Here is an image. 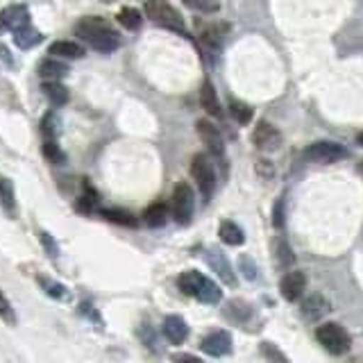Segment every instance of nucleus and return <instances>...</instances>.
I'll list each match as a JSON object with an SVG mask.
<instances>
[{
    "label": "nucleus",
    "instance_id": "18",
    "mask_svg": "<svg viewBox=\"0 0 363 363\" xmlns=\"http://www.w3.org/2000/svg\"><path fill=\"white\" fill-rule=\"evenodd\" d=\"M68 73V66L55 57H45L39 64V75L43 77V82H60V79Z\"/></svg>",
    "mask_w": 363,
    "mask_h": 363
},
{
    "label": "nucleus",
    "instance_id": "13",
    "mask_svg": "<svg viewBox=\"0 0 363 363\" xmlns=\"http://www.w3.org/2000/svg\"><path fill=\"white\" fill-rule=\"evenodd\" d=\"M329 311H332V302H329L323 293H311L302 300V313L304 318H309V320H318V318L327 315Z\"/></svg>",
    "mask_w": 363,
    "mask_h": 363
},
{
    "label": "nucleus",
    "instance_id": "38",
    "mask_svg": "<svg viewBox=\"0 0 363 363\" xmlns=\"http://www.w3.org/2000/svg\"><path fill=\"white\" fill-rule=\"evenodd\" d=\"M170 361H173V363H204L202 359L193 357V354H186V352H175V354L170 357Z\"/></svg>",
    "mask_w": 363,
    "mask_h": 363
},
{
    "label": "nucleus",
    "instance_id": "1",
    "mask_svg": "<svg viewBox=\"0 0 363 363\" xmlns=\"http://www.w3.org/2000/svg\"><path fill=\"white\" fill-rule=\"evenodd\" d=\"M75 34L89 48H94L102 55H109L121 48V34L102 16H84L75 26Z\"/></svg>",
    "mask_w": 363,
    "mask_h": 363
},
{
    "label": "nucleus",
    "instance_id": "42",
    "mask_svg": "<svg viewBox=\"0 0 363 363\" xmlns=\"http://www.w3.org/2000/svg\"><path fill=\"white\" fill-rule=\"evenodd\" d=\"M0 30H3V21H0Z\"/></svg>",
    "mask_w": 363,
    "mask_h": 363
},
{
    "label": "nucleus",
    "instance_id": "32",
    "mask_svg": "<svg viewBox=\"0 0 363 363\" xmlns=\"http://www.w3.org/2000/svg\"><path fill=\"white\" fill-rule=\"evenodd\" d=\"M261 354L268 363H289V359L281 354V350L272 343H261Z\"/></svg>",
    "mask_w": 363,
    "mask_h": 363
},
{
    "label": "nucleus",
    "instance_id": "36",
    "mask_svg": "<svg viewBox=\"0 0 363 363\" xmlns=\"http://www.w3.org/2000/svg\"><path fill=\"white\" fill-rule=\"evenodd\" d=\"M257 173L264 179H270V177H275V166H272L270 162H266V159H259V162H257Z\"/></svg>",
    "mask_w": 363,
    "mask_h": 363
},
{
    "label": "nucleus",
    "instance_id": "17",
    "mask_svg": "<svg viewBox=\"0 0 363 363\" xmlns=\"http://www.w3.org/2000/svg\"><path fill=\"white\" fill-rule=\"evenodd\" d=\"M200 102H202V109L207 111L209 116H213V118H220L223 116V107H220L218 94H216V89H213V84L209 82V79L200 89Z\"/></svg>",
    "mask_w": 363,
    "mask_h": 363
},
{
    "label": "nucleus",
    "instance_id": "3",
    "mask_svg": "<svg viewBox=\"0 0 363 363\" xmlns=\"http://www.w3.org/2000/svg\"><path fill=\"white\" fill-rule=\"evenodd\" d=\"M145 16L150 18L155 26H162L170 32H179V34H186V26H184V18L182 14L170 7L166 0H147L145 3Z\"/></svg>",
    "mask_w": 363,
    "mask_h": 363
},
{
    "label": "nucleus",
    "instance_id": "27",
    "mask_svg": "<svg viewBox=\"0 0 363 363\" xmlns=\"http://www.w3.org/2000/svg\"><path fill=\"white\" fill-rule=\"evenodd\" d=\"M39 279V286L50 295V298H55V300H66L68 298V291H66V286H62L60 281H55V279H50V277H45V275H39L37 277Z\"/></svg>",
    "mask_w": 363,
    "mask_h": 363
},
{
    "label": "nucleus",
    "instance_id": "28",
    "mask_svg": "<svg viewBox=\"0 0 363 363\" xmlns=\"http://www.w3.org/2000/svg\"><path fill=\"white\" fill-rule=\"evenodd\" d=\"M230 113H232V118L238 123V125H247L250 121H252V107L245 105V102L241 100H232L230 102Z\"/></svg>",
    "mask_w": 363,
    "mask_h": 363
},
{
    "label": "nucleus",
    "instance_id": "16",
    "mask_svg": "<svg viewBox=\"0 0 363 363\" xmlns=\"http://www.w3.org/2000/svg\"><path fill=\"white\" fill-rule=\"evenodd\" d=\"M48 57H55V60H82V57H84V48L77 41L62 39V41L50 43Z\"/></svg>",
    "mask_w": 363,
    "mask_h": 363
},
{
    "label": "nucleus",
    "instance_id": "11",
    "mask_svg": "<svg viewBox=\"0 0 363 363\" xmlns=\"http://www.w3.org/2000/svg\"><path fill=\"white\" fill-rule=\"evenodd\" d=\"M252 141L259 150H277L281 143V134L277 132L275 125H270L268 121H259L252 132Z\"/></svg>",
    "mask_w": 363,
    "mask_h": 363
},
{
    "label": "nucleus",
    "instance_id": "12",
    "mask_svg": "<svg viewBox=\"0 0 363 363\" xmlns=\"http://www.w3.org/2000/svg\"><path fill=\"white\" fill-rule=\"evenodd\" d=\"M162 334L166 336L168 343L182 345L189 338V325L182 315H166L162 325Z\"/></svg>",
    "mask_w": 363,
    "mask_h": 363
},
{
    "label": "nucleus",
    "instance_id": "7",
    "mask_svg": "<svg viewBox=\"0 0 363 363\" xmlns=\"http://www.w3.org/2000/svg\"><path fill=\"white\" fill-rule=\"evenodd\" d=\"M306 157H309L311 162L334 164V162H340V159H345L347 150L340 143H334V141H318V143L306 147Z\"/></svg>",
    "mask_w": 363,
    "mask_h": 363
},
{
    "label": "nucleus",
    "instance_id": "21",
    "mask_svg": "<svg viewBox=\"0 0 363 363\" xmlns=\"http://www.w3.org/2000/svg\"><path fill=\"white\" fill-rule=\"evenodd\" d=\"M0 204L9 216H16V193L11 179L7 177H0Z\"/></svg>",
    "mask_w": 363,
    "mask_h": 363
},
{
    "label": "nucleus",
    "instance_id": "26",
    "mask_svg": "<svg viewBox=\"0 0 363 363\" xmlns=\"http://www.w3.org/2000/svg\"><path fill=\"white\" fill-rule=\"evenodd\" d=\"M118 23L125 30H139L141 28V11L136 7H123L118 11Z\"/></svg>",
    "mask_w": 363,
    "mask_h": 363
},
{
    "label": "nucleus",
    "instance_id": "40",
    "mask_svg": "<svg viewBox=\"0 0 363 363\" xmlns=\"http://www.w3.org/2000/svg\"><path fill=\"white\" fill-rule=\"evenodd\" d=\"M272 225H277V227L284 225V200H279L275 204V211H272Z\"/></svg>",
    "mask_w": 363,
    "mask_h": 363
},
{
    "label": "nucleus",
    "instance_id": "29",
    "mask_svg": "<svg viewBox=\"0 0 363 363\" xmlns=\"http://www.w3.org/2000/svg\"><path fill=\"white\" fill-rule=\"evenodd\" d=\"M98 204V193L91 189V184H84L82 196L77 198V211L79 213H91Z\"/></svg>",
    "mask_w": 363,
    "mask_h": 363
},
{
    "label": "nucleus",
    "instance_id": "25",
    "mask_svg": "<svg viewBox=\"0 0 363 363\" xmlns=\"http://www.w3.org/2000/svg\"><path fill=\"white\" fill-rule=\"evenodd\" d=\"M100 216L107 223H113V225H123V227H134L136 225L134 216L130 211H123V209H102Z\"/></svg>",
    "mask_w": 363,
    "mask_h": 363
},
{
    "label": "nucleus",
    "instance_id": "31",
    "mask_svg": "<svg viewBox=\"0 0 363 363\" xmlns=\"http://www.w3.org/2000/svg\"><path fill=\"white\" fill-rule=\"evenodd\" d=\"M43 155L48 159L50 164H64L66 162V155L62 152V147L57 145V141H45L43 143Z\"/></svg>",
    "mask_w": 363,
    "mask_h": 363
},
{
    "label": "nucleus",
    "instance_id": "19",
    "mask_svg": "<svg viewBox=\"0 0 363 363\" xmlns=\"http://www.w3.org/2000/svg\"><path fill=\"white\" fill-rule=\"evenodd\" d=\"M218 236H220V241L227 243V245H243L245 243V234L243 230L238 227L236 223L232 220H223L220 227H218Z\"/></svg>",
    "mask_w": 363,
    "mask_h": 363
},
{
    "label": "nucleus",
    "instance_id": "10",
    "mask_svg": "<svg viewBox=\"0 0 363 363\" xmlns=\"http://www.w3.org/2000/svg\"><path fill=\"white\" fill-rule=\"evenodd\" d=\"M304 291H306V277H304V272H300V270L286 272V275H284L281 281H279V293H281V298L286 302L300 300L304 295Z\"/></svg>",
    "mask_w": 363,
    "mask_h": 363
},
{
    "label": "nucleus",
    "instance_id": "2",
    "mask_svg": "<svg viewBox=\"0 0 363 363\" xmlns=\"http://www.w3.org/2000/svg\"><path fill=\"white\" fill-rule=\"evenodd\" d=\"M177 289L184 295H189V298H196L204 304H218L223 300V291L218 284L198 270L182 272L177 277Z\"/></svg>",
    "mask_w": 363,
    "mask_h": 363
},
{
    "label": "nucleus",
    "instance_id": "20",
    "mask_svg": "<svg viewBox=\"0 0 363 363\" xmlns=\"http://www.w3.org/2000/svg\"><path fill=\"white\" fill-rule=\"evenodd\" d=\"M41 41H43V34L37 28H32V26L14 32V43L23 50H30V48H34V45H39Z\"/></svg>",
    "mask_w": 363,
    "mask_h": 363
},
{
    "label": "nucleus",
    "instance_id": "41",
    "mask_svg": "<svg viewBox=\"0 0 363 363\" xmlns=\"http://www.w3.org/2000/svg\"><path fill=\"white\" fill-rule=\"evenodd\" d=\"M357 141H359V143L363 145V134H359V136H357Z\"/></svg>",
    "mask_w": 363,
    "mask_h": 363
},
{
    "label": "nucleus",
    "instance_id": "33",
    "mask_svg": "<svg viewBox=\"0 0 363 363\" xmlns=\"http://www.w3.org/2000/svg\"><path fill=\"white\" fill-rule=\"evenodd\" d=\"M0 318L7 323V325H16V313H14V306L9 304L7 295L0 289Z\"/></svg>",
    "mask_w": 363,
    "mask_h": 363
},
{
    "label": "nucleus",
    "instance_id": "4",
    "mask_svg": "<svg viewBox=\"0 0 363 363\" xmlns=\"http://www.w3.org/2000/svg\"><path fill=\"white\" fill-rule=\"evenodd\" d=\"M191 175H193V179H196L202 198L211 200L213 191H216V166L209 159V155L200 152L191 159Z\"/></svg>",
    "mask_w": 363,
    "mask_h": 363
},
{
    "label": "nucleus",
    "instance_id": "39",
    "mask_svg": "<svg viewBox=\"0 0 363 363\" xmlns=\"http://www.w3.org/2000/svg\"><path fill=\"white\" fill-rule=\"evenodd\" d=\"M241 270L245 272L247 279H255L257 277V268H255L252 261H250V257H241Z\"/></svg>",
    "mask_w": 363,
    "mask_h": 363
},
{
    "label": "nucleus",
    "instance_id": "35",
    "mask_svg": "<svg viewBox=\"0 0 363 363\" xmlns=\"http://www.w3.org/2000/svg\"><path fill=\"white\" fill-rule=\"evenodd\" d=\"M275 252H277V257H279V266H291L293 261H295V257H293V252L289 250L286 241H281V238H277V243H275Z\"/></svg>",
    "mask_w": 363,
    "mask_h": 363
},
{
    "label": "nucleus",
    "instance_id": "34",
    "mask_svg": "<svg viewBox=\"0 0 363 363\" xmlns=\"http://www.w3.org/2000/svg\"><path fill=\"white\" fill-rule=\"evenodd\" d=\"M57 128H60L57 116H55V113H48V116H45L43 123H41V132L45 136V141H55L57 139Z\"/></svg>",
    "mask_w": 363,
    "mask_h": 363
},
{
    "label": "nucleus",
    "instance_id": "14",
    "mask_svg": "<svg viewBox=\"0 0 363 363\" xmlns=\"http://www.w3.org/2000/svg\"><path fill=\"white\" fill-rule=\"evenodd\" d=\"M0 21H3V28L18 32L30 26V14L23 5H9L7 9L0 11Z\"/></svg>",
    "mask_w": 363,
    "mask_h": 363
},
{
    "label": "nucleus",
    "instance_id": "6",
    "mask_svg": "<svg viewBox=\"0 0 363 363\" xmlns=\"http://www.w3.org/2000/svg\"><path fill=\"white\" fill-rule=\"evenodd\" d=\"M170 209H173V218L179 225H189L193 218V211H196V196H193V189L186 182H177L175 191H173V200H170Z\"/></svg>",
    "mask_w": 363,
    "mask_h": 363
},
{
    "label": "nucleus",
    "instance_id": "30",
    "mask_svg": "<svg viewBox=\"0 0 363 363\" xmlns=\"http://www.w3.org/2000/svg\"><path fill=\"white\" fill-rule=\"evenodd\" d=\"M184 3L200 14H216L220 9V0H184Z\"/></svg>",
    "mask_w": 363,
    "mask_h": 363
},
{
    "label": "nucleus",
    "instance_id": "23",
    "mask_svg": "<svg viewBox=\"0 0 363 363\" xmlns=\"http://www.w3.org/2000/svg\"><path fill=\"white\" fill-rule=\"evenodd\" d=\"M41 91H43L45 98H48L55 107H64L66 102H68V89L62 82H43Z\"/></svg>",
    "mask_w": 363,
    "mask_h": 363
},
{
    "label": "nucleus",
    "instance_id": "15",
    "mask_svg": "<svg viewBox=\"0 0 363 363\" xmlns=\"http://www.w3.org/2000/svg\"><path fill=\"white\" fill-rule=\"evenodd\" d=\"M207 264L213 268V272L218 275L227 286H236V277H234V270L230 266V261H227V257L223 252H218V250H209L207 252Z\"/></svg>",
    "mask_w": 363,
    "mask_h": 363
},
{
    "label": "nucleus",
    "instance_id": "8",
    "mask_svg": "<svg viewBox=\"0 0 363 363\" xmlns=\"http://www.w3.org/2000/svg\"><path fill=\"white\" fill-rule=\"evenodd\" d=\"M200 350L209 357H227L232 352V334L225 329H213L211 334L202 338Z\"/></svg>",
    "mask_w": 363,
    "mask_h": 363
},
{
    "label": "nucleus",
    "instance_id": "37",
    "mask_svg": "<svg viewBox=\"0 0 363 363\" xmlns=\"http://www.w3.org/2000/svg\"><path fill=\"white\" fill-rule=\"evenodd\" d=\"M41 243H43L45 252H48V255H52V257H57V255H60V247H57L55 238H52V236H50L48 232H41Z\"/></svg>",
    "mask_w": 363,
    "mask_h": 363
},
{
    "label": "nucleus",
    "instance_id": "24",
    "mask_svg": "<svg viewBox=\"0 0 363 363\" xmlns=\"http://www.w3.org/2000/svg\"><path fill=\"white\" fill-rule=\"evenodd\" d=\"M198 32H200V39L216 48L220 41H223V32H225V26H218V23H200L198 26Z\"/></svg>",
    "mask_w": 363,
    "mask_h": 363
},
{
    "label": "nucleus",
    "instance_id": "22",
    "mask_svg": "<svg viewBox=\"0 0 363 363\" xmlns=\"http://www.w3.org/2000/svg\"><path fill=\"white\" fill-rule=\"evenodd\" d=\"M166 218H168V207L164 202H152L143 213V220L147 227H164Z\"/></svg>",
    "mask_w": 363,
    "mask_h": 363
},
{
    "label": "nucleus",
    "instance_id": "5",
    "mask_svg": "<svg viewBox=\"0 0 363 363\" xmlns=\"http://www.w3.org/2000/svg\"><path fill=\"white\" fill-rule=\"evenodd\" d=\"M315 338L329 354H343L350 350V334L338 323H325L315 329Z\"/></svg>",
    "mask_w": 363,
    "mask_h": 363
},
{
    "label": "nucleus",
    "instance_id": "9",
    "mask_svg": "<svg viewBox=\"0 0 363 363\" xmlns=\"http://www.w3.org/2000/svg\"><path fill=\"white\" fill-rule=\"evenodd\" d=\"M198 134H200L202 143L207 145V150H209L213 157H218V159L225 157V141H223V134H220V130L216 128V125H213L211 121H207V118L198 121Z\"/></svg>",
    "mask_w": 363,
    "mask_h": 363
}]
</instances>
